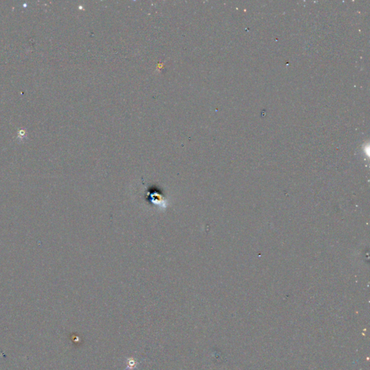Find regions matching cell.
<instances>
[{"instance_id": "cell-1", "label": "cell", "mask_w": 370, "mask_h": 370, "mask_svg": "<svg viewBox=\"0 0 370 370\" xmlns=\"http://www.w3.org/2000/svg\"><path fill=\"white\" fill-rule=\"evenodd\" d=\"M148 199V200H150L151 203L153 204H155V205H161V204L164 203V198H163L162 195L161 194V193L158 194V193L155 192H148V196H147V200Z\"/></svg>"}]
</instances>
